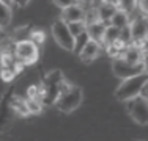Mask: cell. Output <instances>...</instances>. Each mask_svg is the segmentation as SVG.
I'll list each match as a JSON object with an SVG mask.
<instances>
[{"label":"cell","mask_w":148,"mask_h":141,"mask_svg":"<svg viewBox=\"0 0 148 141\" xmlns=\"http://www.w3.org/2000/svg\"><path fill=\"white\" fill-rule=\"evenodd\" d=\"M147 82H148L147 80V72L139 74V75H134V77H129V79H125L121 83H120L117 91H115V97H117V100L128 102L129 99L137 97L139 96L140 88H142Z\"/></svg>","instance_id":"6da1fadb"},{"label":"cell","mask_w":148,"mask_h":141,"mask_svg":"<svg viewBox=\"0 0 148 141\" xmlns=\"http://www.w3.org/2000/svg\"><path fill=\"white\" fill-rule=\"evenodd\" d=\"M13 55L17 61L24 63L25 66L35 64L40 58V47L33 44L30 39L17 41L13 44Z\"/></svg>","instance_id":"7a4b0ae2"},{"label":"cell","mask_w":148,"mask_h":141,"mask_svg":"<svg viewBox=\"0 0 148 141\" xmlns=\"http://www.w3.org/2000/svg\"><path fill=\"white\" fill-rule=\"evenodd\" d=\"M63 80H65V75H63V72L60 69L51 70V72L44 77L43 86L46 88V96H44L43 100H41L43 105L55 104V100H57V97H58V85L62 83Z\"/></svg>","instance_id":"3957f363"},{"label":"cell","mask_w":148,"mask_h":141,"mask_svg":"<svg viewBox=\"0 0 148 141\" xmlns=\"http://www.w3.org/2000/svg\"><path fill=\"white\" fill-rule=\"evenodd\" d=\"M82 102V88L73 85L68 91L60 94L58 99L55 100V107L62 113H73Z\"/></svg>","instance_id":"277c9868"},{"label":"cell","mask_w":148,"mask_h":141,"mask_svg":"<svg viewBox=\"0 0 148 141\" xmlns=\"http://www.w3.org/2000/svg\"><path fill=\"white\" fill-rule=\"evenodd\" d=\"M14 88H10L2 97H0V133L6 132L13 124L16 115L11 108V97L14 94Z\"/></svg>","instance_id":"5b68a950"},{"label":"cell","mask_w":148,"mask_h":141,"mask_svg":"<svg viewBox=\"0 0 148 141\" xmlns=\"http://www.w3.org/2000/svg\"><path fill=\"white\" fill-rule=\"evenodd\" d=\"M126 111L139 125L145 127L148 124V100L142 97H134L126 102Z\"/></svg>","instance_id":"8992f818"},{"label":"cell","mask_w":148,"mask_h":141,"mask_svg":"<svg viewBox=\"0 0 148 141\" xmlns=\"http://www.w3.org/2000/svg\"><path fill=\"white\" fill-rule=\"evenodd\" d=\"M112 70H114V74L118 79L125 80V79H129V77L147 72V64H142V63H139V64H129V63H126L121 56H118V58H115L114 63H112Z\"/></svg>","instance_id":"52a82bcc"},{"label":"cell","mask_w":148,"mask_h":141,"mask_svg":"<svg viewBox=\"0 0 148 141\" xmlns=\"http://www.w3.org/2000/svg\"><path fill=\"white\" fill-rule=\"evenodd\" d=\"M51 30H52V36H54V39L57 41V44L60 45V47L65 49V50H68V52H73L74 38L71 36V33H69L68 25L58 19V20H55V22L52 24Z\"/></svg>","instance_id":"ba28073f"},{"label":"cell","mask_w":148,"mask_h":141,"mask_svg":"<svg viewBox=\"0 0 148 141\" xmlns=\"http://www.w3.org/2000/svg\"><path fill=\"white\" fill-rule=\"evenodd\" d=\"M85 8H84L80 3L77 5H73L69 8L62 9V14H60V20L65 24H73V22H85Z\"/></svg>","instance_id":"9c48e42d"},{"label":"cell","mask_w":148,"mask_h":141,"mask_svg":"<svg viewBox=\"0 0 148 141\" xmlns=\"http://www.w3.org/2000/svg\"><path fill=\"white\" fill-rule=\"evenodd\" d=\"M129 28H131L132 41L147 38V33H148V19H147V16H142V14H140L139 17H136L134 20H131V22H129Z\"/></svg>","instance_id":"30bf717a"},{"label":"cell","mask_w":148,"mask_h":141,"mask_svg":"<svg viewBox=\"0 0 148 141\" xmlns=\"http://www.w3.org/2000/svg\"><path fill=\"white\" fill-rule=\"evenodd\" d=\"M99 52H101V44H98V42H95V41H88L85 44V47L80 50L79 58H80V61H82V63L88 64V63H91L93 60L98 58Z\"/></svg>","instance_id":"8fae6325"},{"label":"cell","mask_w":148,"mask_h":141,"mask_svg":"<svg viewBox=\"0 0 148 141\" xmlns=\"http://www.w3.org/2000/svg\"><path fill=\"white\" fill-rule=\"evenodd\" d=\"M104 28H106V24L99 22V20H93V22L87 24L85 33L88 35L90 41H95V42H98V44H101V47H103V36H104Z\"/></svg>","instance_id":"7c38bea8"},{"label":"cell","mask_w":148,"mask_h":141,"mask_svg":"<svg viewBox=\"0 0 148 141\" xmlns=\"http://www.w3.org/2000/svg\"><path fill=\"white\" fill-rule=\"evenodd\" d=\"M11 108H13V111H14V115L19 116V118H27V116H30L25 99L17 96L16 93L13 94V97H11Z\"/></svg>","instance_id":"4fadbf2b"},{"label":"cell","mask_w":148,"mask_h":141,"mask_svg":"<svg viewBox=\"0 0 148 141\" xmlns=\"http://www.w3.org/2000/svg\"><path fill=\"white\" fill-rule=\"evenodd\" d=\"M115 11H117V8L109 6V5H104V3H99L98 8L95 9V13H96V19L99 20V22L106 24V25L109 24V20H110V17L115 14Z\"/></svg>","instance_id":"5bb4252c"},{"label":"cell","mask_w":148,"mask_h":141,"mask_svg":"<svg viewBox=\"0 0 148 141\" xmlns=\"http://www.w3.org/2000/svg\"><path fill=\"white\" fill-rule=\"evenodd\" d=\"M120 56H121L126 63H129V64H139V63H142V50H137V49L131 47V45H128L126 50Z\"/></svg>","instance_id":"9a60e30c"},{"label":"cell","mask_w":148,"mask_h":141,"mask_svg":"<svg viewBox=\"0 0 148 141\" xmlns=\"http://www.w3.org/2000/svg\"><path fill=\"white\" fill-rule=\"evenodd\" d=\"M129 22H131V19H129V14L121 11V9H117L115 14L110 17V20H109V25H114L117 28H123L126 25H129Z\"/></svg>","instance_id":"2e32d148"},{"label":"cell","mask_w":148,"mask_h":141,"mask_svg":"<svg viewBox=\"0 0 148 141\" xmlns=\"http://www.w3.org/2000/svg\"><path fill=\"white\" fill-rule=\"evenodd\" d=\"M13 19V11H11V6L6 5V3L0 2V28H6L10 27Z\"/></svg>","instance_id":"e0dca14e"},{"label":"cell","mask_w":148,"mask_h":141,"mask_svg":"<svg viewBox=\"0 0 148 141\" xmlns=\"http://www.w3.org/2000/svg\"><path fill=\"white\" fill-rule=\"evenodd\" d=\"M118 35H120V28L114 27V25H106L104 28V36H103V45L112 44L115 39H118Z\"/></svg>","instance_id":"ac0fdd59"},{"label":"cell","mask_w":148,"mask_h":141,"mask_svg":"<svg viewBox=\"0 0 148 141\" xmlns=\"http://www.w3.org/2000/svg\"><path fill=\"white\" fill-rule=\"evenodd\" d=\"M14 63H16V58L13 55V50L0 52V69L2 68H13Z\"/></svg>","instance_id":"d6986e66"},{"label":"cell","mask_w":148,"mask_h":141,"mask_svg":"<svg viewBox=\"0 0 148 141\" xmlns=\"http://www.w3.org/2000/svg\"><path fill=\"white\" fill-rule=\"evenodd\" d=\"M90 41V38H88V35L84 31V33H80L79 36H76L74 38V45H73V52L74 54H77L79 55L80 54V50H82L84 47H85V44Z\"/></svg>","instance_id":"ffe728a7"},{"label":"cell","mask_w":148,"mask_h":141,"mask_svg":"<svg viewBox=\"0 0 148 141\" xmlns=\"http://www.w3.org/2000/svg\"><path fill=\"white\" fill-rule=\"evenodd\" d=\"M25 102L30 115H40L43 111V102L40 99H25Z\"/></svg>","instance_id":"44dd1931"},{"label":"cell","mask_w":148,"mask_h":141,"mask_svg":"<svg viewBox=\"0 0 148 141\" xmlns=\"http://www.w3.org/2000/svg\"><path fill=\"white\" fill-rule=\"evenodd\" d=\"M66 25H68V30H69V33H71L73 38L79 36V35L84 33L85 28H87L85 22H73V24H66Z\"/></svg>","instance_id":"7402d4cb"},{"label":"cell","mask_w":148,"mask_h":141,"mask_svg":"<svg viewBox=\"0 0 148 141\" xmlns=\"http://www.w3.org/2000/svg\"><path fill=\"white\" fill-rule=\"evenodd\" d=\"M29 39L33 42V44H36L38 47H40V45L44 42V39H46V35H44V31H43V30L36 28V30H32V31H30Z\"/></svg>","instance_id":"603a6c76"},{"label":"cell","mask_w":148,"mask_h":141,"mask_svg":"<svg viewBox=\"0 0 148 141\" xmlns=\"http://www.w3.org/2000/svg\"><path fill=\"white\" fill-rule=\"evenodd\" d=\"M16 79V72L13 68H2L0 69V80L5 83H10Z\"/></svg>","instance_id":"cb8c5ba5"},{"label":"cell","mask_w":148,"mask_h":141,"mask_svg":"<svg viewBox=\"0 0 148 141\" xmlns=\"http://www.w3.org/2000/svg\"><path fill=\"white\" fill-rule=\"evenodd\" d=\"M118 39L123 41L126 45H131V41H132V36H131V28L129 25L120 28V35H118Z\"/></svg>","instance_id":"d4e9b609"},{"label":"cell","mask_w":148,"mask_h":141,"mask_svg":"<svg viewBox=\"0 0 148 141\" xmlns=\"http://www.w3.org/2000/svg\"><path fill=\"white\" fill-rule=\"evenodd\" d=\"M136 8V0H120V5H118V9L121 11L131 14Z\"/></svg>","instance_id":"484cf974"},{"label":"cell","mask_w":148,"mask_h":141,"mask_svg":"<svg viewBox=\"0 0 148 141\" xmlns=\"http://www.w3.org/2000/svg\"><path fill=\"white\" fill-rule=\"evenodd\" d=\"M52 3L55 6H58L60 9H65V8H69L73 5H77L79 0H52Z\"/></svg>","instance_id":"4316f807"},{"label":"cell","mask_w":148,"mask_h":141,"mask_svg":"<svg viewBox=\"0 0 148 141\" xmlns=\"http://www.w3.org/2000/svg\"><path fill=\"white\" fill-rule=\"evenodd\" d=\"M148 0H136V8H139V11L142 16H147L148 13Z\"/></svg>","instance_id":"83f0119b"},{"label":"cell","mask_w":148,"mask_h":141,"mask_svg":"<svg viewBox=\"0 0 148 141\" xmlns=\"http://www.w3.org/2000/svg\"><path fill=\"white\" fill-rule=\"evenodd\" d=\"M106 52H107V55L110 56V58H114V60H115V58H118V56L121 55V54H120V52H118L112 44H107V45H106Z\"/></svg>","instance_id":"f1b7e54d"},{"label":"cell","mask_w":148,"mask_h":141,"mask_svg":"<svg viewBox=\"0 0 148 141\" xmlns=\"http://www.w3.org/2000/svg\"><path fill=\"white\" fill-rule=\"evenodd\" d=\"M36 93H38V86L36 85H32L27 89V99H36Z\"/></svg>","instance_id":"f546056e"},{"label":"cell","mask_w":148,"mask_h":141,"mask_svg":"<svg viewBox=\"0 0 148 141\" xmlns=\"http://www.w3.org/2000/svg\"><path fill=\"white\" fill-rule=\"evenodd\" d=\"M139 97H142V99H145V100H148V82L143 85L142 88H140V91H139Z\"/></svg>","instance_id":"4dcf8cb0"},{"label":"cell","mask_w":148,"mask_h":141,"mask_svg":"<svg viewBox=\"0 0 148 141\" xmlns=\"http://www.w3.org/2000/svg\"><path fill=\"white\" fill-rule=\"evenodd\" d=\"M101 3H104V5H109V6H114V8L118 9L120 0H101Z\"/></svg>","instance_id":"1f68e13d"},{"label":"cell","mask_w":148,"mask_h":141,"mask_svg":"<svg viewBox=\"0 0 148 141\" xmlns=\"http://www.w3.org/2000/svg\"><path fill=\"white\" fill-rule=\"evenodd\" d=\"M13 3H16V6H19V8H24L30 3V0H14Z\"/></svg>","instance_id":"d6a6232c"},{"label":"cell","mask_w":148,"mask_h":141,"mask_svg":"<svg viewBox=\"0 0 148 141\" xmlns=\"http://www.w3.org/2000/svg\"><path fill=\"white\" fill-rule=\"evenodd\" d=\"M5 39H8L6 38V31H5V28H0V42H3Z\"/></svg>","instance_id":"836d02e7"},{"label":"cell","mask_w":148,"mask_h":141,"mask_svg":"<svg viewBox=\"0 0 148 141\" xmlns=\"http://www.w3.org/2000/svg\"><path fill=\"white\" fill-rule=\"evenodd\" d=\"M0 2H3V3H6V5H11L14 0H0Z\"/></svg>","instance_id":"e575fe53"},{"label":"cell","mask_w":148,"mask_h":141,"mask_svg":"<svg viewBox=\"0 0 148 141\" xmlns=\"http://www.w3.org/2000/svg\"><path fill=\"white\" fill-rule=\"evenodd\" d=\"M80 2H84V3H90L91 0H79V3H80Z\"/></svg>","instance_id":"d590c367"}]
</instances>
